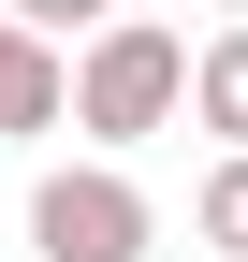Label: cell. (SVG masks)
<instances>
[{
    "label": "cell",
    "instance_id": "6da1fadb",
    "mask_svg": "<svg viewBox=\"0 0 248 262\" xmlns=\"http://www.w3.org/2000/svg\"><path fill=\"white\" fill-rule=\"evenodd\" d=\"M175 102H190V29L175 15H102L58 117H73L88 146H146V131H175Z\"/></svg>",
    "mask_w": 248,
    "mask_h": 262
},
{
    "label": "cell",
    "instance_id": "7a4b0ae2",
    "mask_svg": "<svg viewBox=\"0 0 248 262\" xmlns=\"http://www.w3.org/2000/svg\"><path fill=\"white\" fill-rule=\"evenodd\" d=\"M146 189L117 175V160H58L44 189H29V262H146Z\"/></svg>",
    "mask_w": 248,
    "mask_h": 262
},
{
    "label": "cell",
    "instance_id": "3957f363",
    "mask_svg": "<svg viewBox=\"0 0 248 262\" xmlns=\"http://www.w3.org/2000/svg\"><path fill=\"white\" fill-rule=\"evenodd\" d=\"M58 102H73V58L0 15V131H58Z\"/></svg>",
    "mask_w": 248,
    "mask_h": 262
},
{
    "label": "cell",
    "instance_id": "277c9868",
    "mask_svg": "<svg viewBox=\"0 0 248 262\" xmlns=\"http://www.w3.org/2000/svg\"><path fill=\"white\" fill-rule=\"evenodd\" d=\"M190 117L219 131V146H248V15H234V29H204V44H190Z\"/></svg>",
    "mask_w": 248,
    "mask_h": 262
},
{
    "label": "cell",
    "instance_id": "5b68a950",
    "mask_svg": "<svg viewBox=\"0 0 248 262\" xmlns=\"http://www.w3.org/2000/svg\"><path fill=\"white\" fill-rule=\"evenodd\" d=\"M204 248L248 262V146H219V175H204Z\"/></svg>",
    "mask_w": 248,
    "mask_h": 262
},
{
    "label": "cell",
    "instance_id": "8992f818",
    "mask_svg": "<svg viewBox=\"0 0 248 262\" xmlns=\"http://www.w3.org/2000/svg\"><path fill=\"white\" fill-rule=\"evenodd\" d=\"M0 15H15V29H44V44H73V29H102L117 0H0Z\"/></svg>",
    "mask_w": 248,
    "mask_h": 262
}]
</instances>
